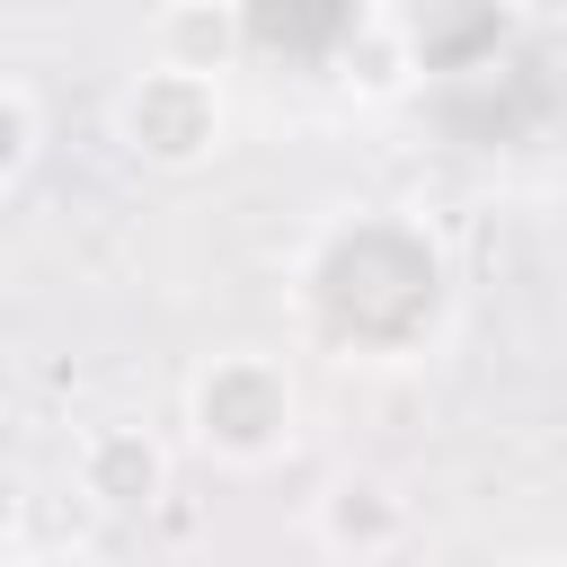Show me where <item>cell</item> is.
Here are the masks:
<instances>
[{"label": "cell", "mask_w": 567, "mask_h": 567, "mask_svg": "<svg viewBox=\"0 0 567 567\" xmlns=\"http://www.w3.org/2000/svg\"><path fill=\"white\" fill-rule=\"evenodd\" d=\"M292 416H301L292 372H284L275 354H257V346L213 354V363L186 381V425H195V443H204L213 461H230V470H266V461L292 443Z\"/></svg>", "instance_id": "1"}, {"label": "cell", "mask_w": 567, "mask_h": 567, "mask_svg": "<svg viewBox=\"0 0 567 567\" xmlns=\"http://www.w3.org/2000/svg\"><path fill=\"white\" fill-rule=\"evenodd\" d=\"M230 133V106H221V80L213 71H177V62H151L124 97H115V142L142 159V168H204Z\"/></svg>", "instance_id": "2"}, {"label": "cell", "mask_w": 567, "mask_h": 567, "mask_svg": "<svg viewBox=\"0 0 567 567\" xmlns=\"http://www.w3.org/2000/svg\"><path fill=\"white\" fill-rule=\"evenodd\" d=\"M71 487L97 514H151L168 496V443L151 425H89L71 443Z\"/></svg>", "instance_id": "3"}, {"label": "cell", "mask_w": 567, "mask_h": 567, "mask_svg": "<svg viewBox=\"0 0 567 567\" xmlns=\"http://www.w3.org/2000/svg\"><path fill=\"white\" fill-rule=\"evenodd\" d=\"M310 532H319L328 558H346V567H381V558L408 540V496H399L390 478H372V470H346V478L319 487Z\"/></svg>", "instance_id": "4"}, {"label": "cell", "mask_w": 567, "mask_h": 567, "mask_svg": "<svg viewBox=\"0 0 567 567\" xmlns=\"http://www.w3.org/2000/svg\"><path fill=\"white\" fill-rule=\"evenodd\" d=\"M230 53H239V18H230V0H168L159 9V62H177V71H230Z\"/></svg>", "instance_id": "5"}, {"label": "cell", "mask_w": 567, "mask_h": 567, "mask_svg": "<svg viewBox=\"0 0 567 567\" xmlns=\"http://www.w3.org/2000/svg\"><path fill=\"white\" fill-rule=\"evenodd\" d=\"M35 151H44V97H35V80H0V195L27 186Z\"/></svg>", "instance_id": "6"}, {"label": "cell", "mask_w": 567, "mask_h": 567, "mask_svg": "<svg viewBox=\"0 0 567 567\" xmlns=\"http://www.w3.org/2000/svg\"><path fill=\"white\" fill-rule=\"evenodd\" d=\"M18 567H97V558H89V549H27Z\"/></svg>", "instance_id": "7"}, {"label": "cell", "mask_w": 567, "mask_h": 567, "mask_svg": "<svg viewBox=\"0 0 567 567\" xmlns=\"http://www.w3.org/2000/svg\"><path fill=\"white\" fill-rule=\"evenodd\" d=\"M540 567H567V558H540Z\"/></svg>", "instance_id": "8"}]
</instances>
